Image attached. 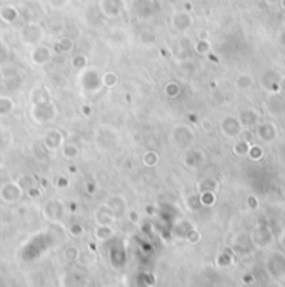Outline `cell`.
Returning <instances> with one entry per match:
<instances>
[{
  "label": "cell",
  "instance_id": "cell-1",
  "mask_svg": "<svg viewBox=\"0 0 285 287\" xmlns=\"http://www.w3.org/2000/svg\"><path fill=\"white\" fill-rule=\"evenodd\" d=\"M95 236H97L99 241H107L110 239L113 236V231L110 226H99L97 227V232H95Z\"/></svg>",
  "mask_w": 285,
  "mask_h": 287
},
{
  "label": "cell",
  "instance_id": "cell-7",
  "mask_svg": "<svg viewBox=\"0 0 285 287\" xmlns=\"http://www.w3.org/2000/svg\"><path fill=\"white\" fill-rule=\"evenodd\" d=\"M29 196H30V197H38V196H40V191H37V189H30V191H29Z\"/></svg>",
  "mask_w": 285,
  "mask_h": 287
},
{
  "label": "cell",
  "instance_id": "cell-6",
  "mask_svg": "<svg viewBox=\"0 0 285 287\" xmlns=\"http://www.w3.org/2000/svg\"><path fill=\"white\" fill-rule=\"evenodd\" d=\"M70 234H72V236H75V237L82 236V234H84V227L78 226V224H73V226H70Z\"/></svg>",
  "mask_w": 285,
  "mask_h": 287
},
{
  "label": "cell",
  "instance_id": "cell-2",
  "mask_svg": "<svg viewBox=\"0 0 285 287\" xmlns=\"http://www.w3.org/2000/svg\"><path fill=\"white\" fill-rule=\"evenodd\" d=\"M0 15H2V19L5 22H14L15 17H17V10L14 7H5L2 12H0Z\"/></svg>",
  "mask_w": 285,
  "mask_h": 287
},
{
  "label": "cell",
  "instance_id": "cell-9",
  "mask_svg": "<svg viewBox=\"0 0 285 287\" xmlns=\"http://www.w3.org/2000/svg\"><path fill=\"white\" fill-rule=\"evenodd\" d=\"M87 185H89V187H87V191H89L90 194L95 191V184H92V182H89V184H87Z\"/></svg>",
  "mask_w": 285,
  "mask_h": 287
},
{
  "label": "cell",
  "instance_id": "cell-10",
  "mask_svg": "<svg viewBox=\"0 0 285 287\" xmlns=\"http://www.w3.org/2000/svg\"><path fill=\"white\" fill-rule=\"evenodd\" d=\"M130 220H137V214L135 212H130Z\"/></svg>",
  "mask_w": 285,
  "mask_h": 287
},
{
  "label": "cell",
  "instance_id": "cell-3",
  "mask_svg": "<svg viewBox=\"0 0 285 287\" xmlns=\"http://www.w3.org/2000/svg\"><path fill=\"white\" fill-rule=\"evenodd\" d=\"M65 259L69 260V262H73V260H77L78 259V255H80V252H78V249L77 247H73V246H70L65 249Z\"/></svg>",
  "mask_w": 285,
  "mask_h": 287
},
{
  "label": "cell",
  "instance_id": "cell-4",
  "mask_svg": "<svg viewBox=\"0 0 285 287\" xmlns=\"http://www.w3.org/2000/svg\"><path fill=\"white\" fill-rule=\"evenodd\" d=\"M117 83V76L113 72H108V74H105L104 76V85H107V87H113Z\"/></svg>",
  "mask_w": 285,
  "mask_h": 287
},
{
  "label": "cell",
  "instance_id": "cell-5",
  "mask_svg": "<svg viewBox=\"0 0 285 287\" xmlns=\"http://www.w3.org/2000/svg\"><path fill=\"white\" fill-rule=\"evenodd\" d=\"M85 65H87L85 55H77L75 59H73V67H75V69H84Z\"/></svg>",
  "mask_w": 285,
  "mask_h": 287
},
{
  "label": "cell",
  "instance_id": "cell-8",
  "mask_svg": "<svg viewBox=\"0 0 285 287\" xmlns=\"http://www.w3.org/2000/svg\"><path fill=\"white\" fill-rule=\"evenodd\" d=\"M67 185H69V180H65L64 177L59 179V187H67Z\"/></svg>",
  "mask_w": 285,
  "mask_h": 287
}]
</instances>
